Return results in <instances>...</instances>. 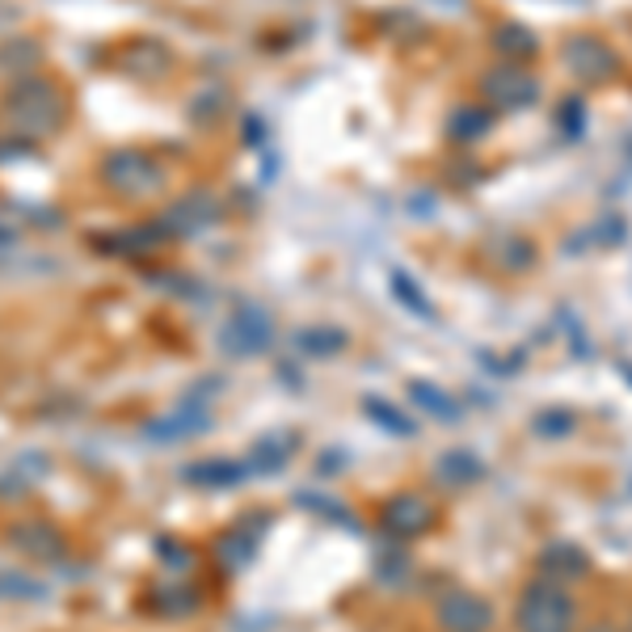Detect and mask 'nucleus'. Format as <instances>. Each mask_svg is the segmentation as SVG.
Segmentation results:
<instances>
[{"label":"nucleus","mask_w":632,"mask_h":632,"mask_svg":"<svg viewBox=\"0 0 632 632\" xmlns=\"http://www.w3.org/2000/svg\"><path fill=\"white\" fill-rule=\"evenodd\" d=\"M4 111H9V118H13L22 131L43 136V131L59 127V93L47 81H34V77H30V81H18L9 89Z\"/></svg>","instance_id":"7ed1b4c3"},{"label":"nucleus","mask_w":632,"mask_h":632,"mask_svg":"<svg viewBox=\"0 0 632 632\" xmlns=\"http://www.w3.org/2000/svg\"><path fill=\"white\" fill-rule=\"evenodd\" d=\"M203 426H207L203 413H177V417H169V422H152L148 435H152V439H186V435L203 430Z\"/></svg>","instance_id":"aec40b11"},{"label":"nucleus","mask_w":632,"mask_h":632,"mask_svg":"<svg viewBox=\"0 0 632 632\" xmlns=\"http://www.w3.org/2000/svg\"><path fill=\"white\" fill-rule=\"evenodd\" d=\"M245 472L249 468L237 464V460H207V464H194L186 476H191V481H203V485H211V490H228V485H237Z\"/></svg>","instance_id":"dca6fc26"},{"label":"nucleus","mask_w":632,"mask_h":632,"mask_svg":"<svg viewBox=\"0 0 632 632\" xmlns=\"http://www.w3.org/2000/svg\"><path fill=\"white\" fill-rule=\"evenodd\" d=\"M271 337H275V325H271V317L262 312V308H241L228 325H223V351L228 355H241V358H253L262 355L266 346H271Z\"/></svg>","instance_id":"423d86ee"},{"label":"nucleus","mask_w":632,"mask_h":632,"mask_svg":"<svg viewBox=\"0 0 632 632\" xmlns=\"http://www.w3.org/2000/svg\"><path fill=\"white\" fill-rule=\"evenodd\" d=\"M490 131H494V111L490 106H460L447 118V136L456 139V143H476Z\"/></svg>","instance_id":"9b49d317"},{"label":"nucleus","mask_w":632,"mask_h":632,"mask_svg":"<svg viewBox=\"0 0 632 632\" xmlns=\"http://www.w3.org/2000/svg\"><path fill=\"white\" fill-rule=\"evenodd\" d=\"M296 346L312 358H330L346 346V333L330 330V325H321V330H303V333H296Z\"/></svg>","instance_id":"6ab92c4d"},{"label":"nucleus","mask_w":632,"mask_h":632,"mask_svg":"<svg viewBox=\"0 0 632 632\" xmlns=\"http://www.w3.org/2000/svg\"><path fill=\"white\" fill-rule=\"evenodd\" d=\"M435 476H439L447 490H468V485H476V481L485 476V460H481L476 451H468V447H451V451L439 456Z\"/></svg>","instance_id":"9d476101"},{"label":"nucleus","mask_w":632,"mask_h":632,"mask_svg":"<svg viewBox=\"0 0 632 632\" xmlns=\"http://www.w3.org/2000/svg\"><path fill=\"white\" fill-rule=\"evenodd\" d=\"M497 266L506 271V275H522V271H531L536 266V257H540V249L536 241H527V237H506V241H497Z\"/></svg>","instance_id":"2eb2a0df"},{"label":"nucleus","mask_w":632,"mask_h":632,"mask_svg":"<svg viewBox=\"0 0 632 632\" xmlns=\"http://www.w3.org/2000/svg\"><path fill=\"white\" fill-rule=\"evenodd\" d=\"M410 397H413V405H417V410H426L430 417L447 422V426H456V422H460V405H456V401H451L443 388L426 384V380H413Z\"/></svg>","instance_id":"ddd939ff"},{"label":"nucleus","mask_w":632,"mask_h":632,"mask_svg":"<svg viewBox=\"0 0 632 632\" xmlns=\"http://www.w3.org/2000/svg\"><path fill=\"white\" fill-rule=\"evenodd\" d=\"M106 182L123 194H148L161 186V165L148 152L127 148V152H114L111 161H106Z\"/></svg>","instance_id":"0eeeda50"},{"label":"nucleus","mask_w":632,"mask_h":632,"mask_svg":"<svg viewBox=\"0 0 632 632\" xmlns=\"http://www.w3.org/2000/svg\"><path fill=\"white\" fill-rule=\"evenodd\" d=\"M494 43L506 59H536L540 56V34L527 30L522 22H506V26H497Z\"/></svg>","instance_id":"f8f14e48"},{"label":"nucleus","mask_w":632,"mask_h":632,"mask_svg":"<svg viewBox=\"0 0 632 632\" xmlns=\"http://www.w3.org/2000/svg\"><path fill=\"white\" fill-rule=\"evenodd\" d=\"M392 283H397V300L410 303V308H413V312H417V317H426V321H430V303H426V296H422V291L413 287V278L397 275V278H392Z\"/></svg>","instance_id":"412c9836"},{"label":"nucleus","mask_w":632,"mask_h":632,"mask_svg":"<svg viewBox=\"0 0 632 632\" xmlns=\"http://www.w3.org/2000/svg\"><path fill=\"white\" fill-rule=\"evenodd\" d=\"M211 220H216V203L203 198V194L182 198V203L169 211V228H173V232H198L203 223H211Z\"/></svg>","instance_id":"4468645a"},{"label":"nucleus","mask_w":632,"mask_h":632,"mask_svg":"<svg viewBox=\"0 0 632 632\" xmlns=\"http://www.w3.org/2000/svg\"><path fill=\"white\" fill-rule=\"evenodd\" d=\"M363 410H367V417H371L376 426H384L388 435H405V439L417 435V426H413L410 417L397 410V405H388L384 397H367V401H363Z\"/></svg>","instance_id":"f3484780"},{"label":"nucleus","mask_w":632,"mask_h":632,"mask_svg":"<svg viewBox=\"0 0 632 632\" xmlns=\"http://www.w3.org/2000/svg\"><path fill=\"white\" fill-rule=\"evenodd\" d=\"M565 68L574 72L577 81L607 84L624 72V56L607 43L604 34L582 30V34H570V38H565Z\"/></svg>","instance_id":"f03ea898"},{"label":"nucleus","mask_w":632,"mask_h":632,"mask_svg":"<svg viewBox=\"0 0 632 632\" xmlns=\"http://www.w3.org/2000/svg\"><path fill=\"white\" fill-rule=\"evenodd\" d=\"M435 519H439L435 506H430L422 494H397L380 506V527H384L388 536H397V540L426 536V531L435 527Z\"/></svg>","instance_id":"39448f33"},{"label":"nucleus","mask_w":632,"mask_h":632,"mask_svg":"<svg viewBox=\"0 0 632 632\" xmlns=\"http://www.w3.org/2000/svg\"><path fill=\"white\" fill-rule=\"evenodd\" d=\"M494 624V607L472 590H447L439 599V629L443 632H485Z\"/></svg>","instance_id":"6e6552de"},{"label":"nucleus","mask_w":632,"mask_h":632,"mask_svg":"<svg viewBox=\"0 0 632 632\" xmlns=\"http://www.w3.org/2000/svg\"><path fill=\"white\" fill-rule=\"evenodd\" d=\"M540 574L552 577V582H582L590 574V556L582 544H570V540H552L540 549Z\"/></svg>","instance_id":"1a4fd4ad"},{"label":"nucleus","mask_w":632,"mask_h":632,"mask_svg":"<svg viewBox=\"0 0 632 632\" xmlns=\"http://www.w3.org/2000/svg\"><path fill=\"white\" fill-rule=\"evenodd\" d=\"M481 93L490 97L494 111H527V106L540 102V81L531 72H522V68L502 64V68H490L481 77Z\"/></svg>","instance_id":"20e7f679"},{"label":"nucleus","mask_w":632,"mask_h":632,"mask_svg":"<svg viewBox=\"0 0 632 632\" xmlns=\"http://www.w3.org/2000/svg\"><path fill=\"white\" fill-rule=\"evenodd\" d=\"M577 607L565 586H556L552 577L527 582L515 604V629L519 632H574Z\"/></svg>","instance_id":"f257e3e1"},{"label":"nucleus","mask_w":632,"mask_h":632,"mask_svg":"<svg viewBox=\"0 0 632 632\" xmlns=\"http://www.w3.org/2000/svg\"><path fill=\"white\" fill-rule=\"evenodd\" d=\"M582 123H586V106H582V97H565V102H561V127H565V136L570 139L582 136Z\"/></svg>","instance_id":"4be33fe9"},{"label":"nucleus","mask_w":632,"mask_h":632,"mask_svg":"<svg viewBox=\"0 0 632 632\" xmlns=\"http://www.w3.org/2000/svg\"><path fill=\"white\" fill-rule=\"evenodd\" d=\"M531 430H536L540 439H570V435L577 430V413L565 410V405L540 410L536 413V422H531Z\"/></svg>","instance_id":"a211bd4d"}]
</instances>
